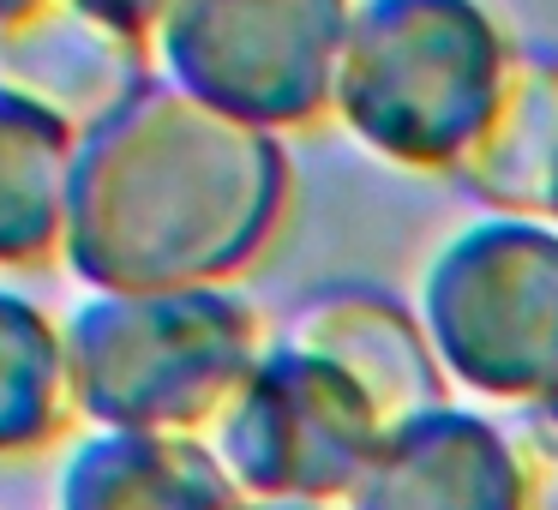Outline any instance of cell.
<instances>
[{"mask_svg":"<svg viewBox=\"0 0 558 510\" xmlns=\"http://www.w3.org/2000/svg\"><path fill=\"white\" fill-rule=\"evenodd\" d=\"M289 193L277 133L157 73L78 138L61 258L97 294L222 289L270 246Z\"/></svg>","mask_w":558,"mask_h":510,"instance_id":"cell-1","label":"cell"},{"mask_svg":"<svg viewBox=\"0 0 558 510\" xmlns=\"http://www.w3.org/2000/svg\"><path fill=\"white\" fill-rule=\"evenodd\" d=\"M510 66L481 0H354L330 114L373 157L450 174L474 145Z\"/></svg>","mask_w":558,"mask_h":510,"instance_id":"cell-2","label":"cell"},{"mask_svg":"<svg viewBox=\"0 0 558 510\" xmlns=\"http://www.w3.org/2000/svg\"><path fill=\"white\" fill-rule=\"evenodd\" d=\"M73 409L102 433L205 438L258 354V313L229 289L90 294L66 313Z\"/></svg>","mask_w":558,"mask_h":510,"instance_id":"cell-3","label":"cell"},{"mask_svg":"<svg viewBox=\"0 0 558 510\" xmlns=\"http://www.w3.org/2000/svg\"><path fill=\"white\" fill-rule=\"evenodd\" d=\"M414 313L457 385L510 409L558 390V229L474 217L421 265Z\"/></svg>","mask_w":558,"mask_h":510,"instance_id":"cell-4","label":"cell"},{"mask_svg":"<svg viewBox=\"0 0 558 510\" xmlns=\"http://www.w3.org/2000/svg\"><path fill=\"white\" fill-rule=\"evenodd\" d=\"M354 0H174L157 73L265 133L330 114Z\"/></svg>","mask_w":558,"mask_h":510,"instance_id":"cell-5","label":"cell"},{"mask_svg":"<svg viewBox=\"0 0 558 510\" xmlns=\"http://www.w3.org/2000/svg\"><path fill=\"white\" fill-rule=\"evenodd\" d=\"M373 402L313 354L270 342L258 366L234 385L205 445L241 498L342 505L385 445Z\"/></svg>","mask_w":558,"mask_h":510,"instance_id":"cell-6","label":"cell"},{"mask_svg":"<svg viewBox=\"0 0 558 510\" xmlns=\"http://www.w3.org/2000/svg\"><path fill=\"white\" fill-rule=\"evenodd\" d=\"M157 78L150 37H133L85 0H31L0 19V85L37 102L78 138Z\"/></svg>","mask_w":558,"mask_h":510,"instance_id":"cell-7","label":"cell"},{"mask_svg":"<svg viewBox=\"0 0 558 510\" xmlns=\"http://www.w3.org/2000/svg\"><path fill=\"white\" fill-rule=\"evenodd\" d=\"M282 342L313 361L337 366L385 421V433L421 421L450 402V373L426 337L421 313L373 282H330L313 289L282 325Z\"/></svg>","mask_w":558,"mask_h":510,"instance_id":"cell-8","label":"cell"},{"mask_svg":"<svg viewBox=\"0 0 558 510\" xmlns=\"http://www.w3.org/2000/svg\"><path fill=\"white\" fill-rule=\"evenodd\" d=\"M342 510H517L505 426L457 402L397 426Z\"/></svg>","mask_w":558,"mask_h":510,"instance_id":"cell-9","label":"cell"},{"mask_svg":"<svg viewBox=\"0 0 558 510\" xmlns=\"http://www.w3.org/2000/svg\"><path fill=\"white\" fill-rule=\"evenodd\" d=\"M450 181L493 217L558 229V49H510L505 85Z\"/></svg>","mask_w":558,"mask_h":510,"instance_id":"cell-10","label":"cell"},{"mask_svg":"<svg viewBox=\"0 0 558 510\" xmlns=\"http://www.w3.org/2000/svg\"><path fill=\"white\" fill-rule=\"evenodd\" d=\"M241 493L205 438L85 433L54 474V510H234Z\"/></svg>","mask_w":558,"mask_h":510,"instance_id":"cell-11","label":"cell"},{"mask_svg":"<svg viewBox=\"0 0 558 510\" xmlns=\"http://www.w3.org/2000/svg\"><path fill=\"white\" fill-rule=\"evenodd\" d=\"M78 133L0 85V270L61 258Z\"/></svg>","mask_w":558,"mask_h":510,"instance_id":"cell-12","label":"cell"},{"mask_svg":"<svg viewBox=\"0 0 558 510\" xmlns=\"http://www.w3.org/2000/svg\"><path fill=\"white\" fill-rule=\"evenodd\" d=\"M66 421H78L66 330L19 289H0V462L49 450Z\"/></svg>","mask_w":558,"mask_h":510,"instance_id":"cell-13","label":"cell"},{"mask_svg":"<svg viewBox=\"0 0 558 510\" xmlns=\"http://www.w3.org/2000/svg\"><path fill=\"white\" fill-rule=\"evenodd\" d=\"M498 426L517 469V510H558V390L517 402Z\"/></svg>","mask_w":558,"mask_h":510,"instance_id":"cell-14","label":"cell"},{"mask_svg":"<svg viewBox=\"0 0 558 510\" xmlns=\"http://www.w3.org/2000/svg\"><path fill=\"white\" fill-rule=\"evenodd\" d=\"M85 7H90V13H102V19H114V25L133 31V37H157L174 0H85Z\"/></svg>","mask_w":558,"mask_h":510,"instance_id":"cell-15","label":"cell"},{"mask_svg":"<svg viewBox=\"0 0 558 510\" xmlns=\"http://www.w3.org/2000/svg\"><path fill=\"white\" fill-rule=\"evenodd\" d=\"M234 510H337V505H289V498H241Z\"/></svg>","mask_w":558,"mask_h":510,"instance_id":"cell-16","label":"cell"},{"mask_svg":"<svg viewBox=\"0 0 558 510\" xmlns=\"http://www.w3.org/2000/svg\"><path fill=\"white\" fill-rule=\"evenodd\" d=\"M31 0H0V19H13V13H25Z\"/></svg>","mask_w":558,"mask_h":510,"instance_id":"cell-17","label":"cell"}]
</instances>
